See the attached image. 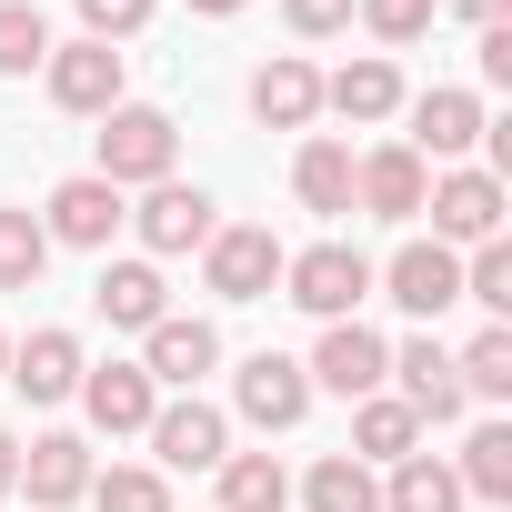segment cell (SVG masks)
I'll use <instances>...</instances> for the list:
<instances>
[{
    "label": "cell",
    "mask_w": 512,
    "mask_h": 512,
    "mask_svg": "<svg viewBox=\"0 0 512 512\" xmlns=\"http://www.w3.org/2000/svg\"><path fill=\"white\" fill-rule=\"evenodd\" d=\"M41 91H51L71 121H101V111H121V101H131V61H121L111 41H51Z\"/></svg>",
    "instance_id": "cell-4"
},
{
    "label": "cell",
    "mask_w": 512,
    "mask_h": 512,
    "mask_svg": "<svg viewBox=\"0 0 512 512\" xmlns=\"http://www.w3.org/2000/svg\"><path fill=\"white\" fill-rule=\"evenodd\" d=\"M282 262H292V251L272 241V221H221L201 241V292L211 302H272L282 292Z\"/></svg>",
    "instance_id": "cell-2"
},
{
    "label": "cell",
    "mask_w": 512,
    "mask_h": 512,
    "mask_svg": "<svg viewBox=\"0 0 512 512\" xmlns=\"http://www.w3.org/2000/svg\"><path fill=\"white\" fill-rule=\"evenodd\" d=\"M352 21H362V31L382 41V61H392V51H412V41L432 31V0H352Z\"/></svg>",
    "instance_id": "cell-33"
},
{
    "label": "cell",
    "mask_w": 512,
    "mask_h": 512,
    "mask_svg": "<svg viewBox=\"0 0 512 512\" xmlns=\"http://www.w3.org/2000/svg\"><path fill=\"white\" fill-rule=\"evenodd\" d=\"M81 502H91V512H171V482H161L151 462H111V472H91Z\"/></svg>",
    "instance_id": "cell-31"
},
{
    "label": "cell",
    "mask_w": 512,
    "mask_h": 512,
    "mask_svg": "<svg viewBox=\"0 0 512 512\" xmlns=\"http://www.w3.org/2000/svg\"><path fill=\"white\" fill-rule=\"evenodd\" d=\"M452 11H462V21H472V31H492V21H502V11H512V0H452Z\"/></svg>",
    "instance_id": "cell-38"
},
{
    "label": "cell",
    "mask_w": 512,
    "mask_h": 512,
    "mask_svg": "<svg viewBox=\"0 0 512 512\" xmlns=\"http://www.w3.org/2000/svg\"><path fill=\"white\" fill-rule=\"evenodd\" d=\"M91 312H101L111 332H151V322L171 312V282H161V262H101V282H91Z\"/></svg>",
    "instance_id": "cell-20"
},
{
    "label": "cell",
    "mask_w": 512,
    "mask_h": 512,
    "mask_svg": "<svg viewBox=\"0 0 512 512\" xmlns=\"http://www.w3.org/2000/svg\"><path fill=\"white\" fill-rule=\"evenodd\" d=\"M251 121H262V131H312L322 121V71L302 61V51H272L262 71H251Z\"/></svg>",
    "instance_id": "cell-16"
},
{
    "label": "cell",
    "mask_w": 512,
    "mask_h": 512,
    "mask_svg": "<svg viewBox=\"0 0 512 512\" xmlns=\"http://www.w3.org/2000/svg\"><path fill=\"white\" fill-rule=\"evenodd\" d=\"M402 111H412V141H402V151H422L432 171H452V161L492 131V121H482V91H422V101H402Z\"/></svg>",
    "instance_id": "cell-17"
},
{
    "label": "cell",
    "mask_w": 512,
    "mask_h": 512,
    "mask_svg": "<svg viewBox=\"0 0 512 512\" xmlns=\"http://www.w3.org/2000/svg\"><path fill=\"white\" fill-rule=\"evenodd\" d=\"M282 21L302 41H332V31H352V0H282Z\"/></svg>",
    "instance_id": "cell-35"
},
{
    "label": "cell",
    "mask_w": 512,
    "mask_h": 512,
    "mask_svg": "<svg viewBox=\"0 0 512 512\" xmlns=\"http://www.w3.org/2000/svg\"><path fill=\"white\" fill-rule=\"evenodd\" d=\"M312 392H342V402H362V392H382V372H392V342L352 312V322H322V342H312Z\"/></svg>",
    "instance_id": "cell-12"
},
{
    "label": "cell",
    "mask_w": 512,
    "mask_h": 512,
    "mask_svg": "<svg viewBox=\"0 0 512 512\" xmlns=\"http://www.w3.org/2000/svg\"><path fill=\"white\" fill-rule=\"evenodd\" d=\"M0 372H11V332H0Z\"/></svg>",
    "instance_id": "cell-40"
},
{
    "label": "cell",
    "mask_w": 512,
    "mask_h": 512,
    "mask_svg": "<svg viewBox=\"0 0 512 512\" xmlns=\"http://www.w3.org/2000/svg\"><path fill=\"white\" fill-rule=\"evenodd\" d=\"M181 11H201V21H231V11H251V0H181Z\"/></svg>",
    "instance_id": "cell-39"
},
{
    "label": "cell",
    "mask_w": 512,
    "mask_h": 512,
    "mask_svg": "<svg viewBox=\"0 0 512 512\" xmlns=\"http://www.w3.org/2000/svg\"><path fill=\"white\" fill-rule=\"evenodd\" d=\"M81 412H91V432H151V412H161V392H151V372L141 362H91L81 372V392H71Z\"/></svg>",
    "instance_id": "cell-18"
},
{
    "label": "cell",
    "mask_w": 512,
    "mask_h": 512,
    "mask_svg": "<svg viewBox=\"0 0 512 512\" xmlns=\"http://www.w3.org/2000/svg\"><path fill=\"white\" fill-rule=\"evenodd\" d=\"M0 502H21V432L0 422Z\"/></svg>",
    "instance_id": "cell-37"
},
{
    "label": "cell",
    "mask_w": 512,
    "mask_h": 512,
    "mask_svg": "<svg viewBox=\"0 0 512 512\" xmlns=\"http://www.w3.org/2000/svg\"><path fill=\"white\" fill-rule=\"evenodd\" d=\"M472 61H482V81H492V91H502V81H512V21H492V31H482V51H472Z\"/></svg>",
    "instance_id": "cell-36"
},
{
    "label": "cell",
    "mask_w": 512,
    "mask_h": 512,
    "mask_svg": "<svg viewBox=\"0 0 512 512\" xmlns=\"http://www.w3.org/2000/svg\"><path fill=\"white\" fill-rule=\"evenodd\" d=\"M211 472H221V502L211 512H292V472L272 452H221Z\"/></svg>",
    "instance_id": "cell-24"
},
{
    "label": "cell",
    "mask_w": 512,
    "mask_h": 512,
    "mask_svg": "<svg viewBox=\"0 0 512 512\" xmlns=\"http://www.w3.org/2000/svg\"><path fill=\"white\" fill-rule=\"evenodd\" d=\"M282 302L312 312V322H352V312L372 302V262H362L352 241H312V251L282 262Z\"/></svg>",
    "instance_id": "cell-3"
},
{
    "label": "cell",
    "mask_w": 512,
    "mask_h": 512,
    "mask_svg": "<svg viewBox=\"0 0 512 512\" xmlns=\"http://www.w3.org/2000/svg\"><path fill=\"white\" fill-rule=\"evenodd\" d=\"M452 482H462V502H512V422H472Z\"/></svg>",
    "instance_id": "cell-26"
},
{
    "label": "cell",
    "mask_w": 512,
    "mask_h": 512,
    "mask_svg": "<svg viewBox=\"0 0 512 512\" xmlns=\"http://www.w3.org/2000/svg\"><path fill=\"white\" fill-rule=\"evenodd\" d=\"M71 11H81V41H131V31H151V11H161V0H71Z\"/></svg>",
    "instance_id": "cell-34"
},
{
    "label": "cell",
    "mask_w": 512,
    "mask_h": 512,
    "mask_svg": "<svg viewBox=\"0 0 512 512\" xmlns=\"http://www.w3.org/2000/svg\"><path fill=\"white\" fill-rule=\"evenodd\" d=\"M302 512H382V472L352 462V452H322L302 472Z\"/></svg>",
    "instance_id": "cell-25"
},
{
    "label": "cell",
    "mask_w": 512,
    "mask_h": 512,
    "mask_svg": "<svg viewBox=\"0 0 512 512\" xmlns=\"http://www.w3.org/2000/svg\"><path fill=\"white\" fill-rule=\"evenodd\" d=\"M221 452H231V412H221V402L171 392V402L151 412V472H211Z\"/></svg>",
    "instance_id": "cell-10"
},
{
    "label": "cell",
    "mask_w": 512,
    "mask_h": 512,
    "mask_svg": "<svg viewBox=\"0 0 512 512\" xmlns=\"http://www.w3.org/2000/svg\"><path fill=\"white\" fill-rule=\"evenodd\" d=\"M131 221V191H111L101 171H71L51 201H41V231H51V251H101L111 262V231Z\"/></svg>",
    "instance_id": "cell-8"
},
{
    "label": "cell",
    "mask_w": 512,
    "mask_h": 512,
    "mask_svg": "<svg viewBox=\"0 0 512 512\" xmlns=\"http://www.w3.org/2000/svg\"><path fill=\"white\" fill-rule=\"evenodd\" d=\"M141 372H151V392H201V382L221 372V322L161 312V322L141 332Z\"/></svg>",
    "instance_id": "cell-9"
},
{
    "label": "cell",
    "mask_w": 512,
    "mask_h": 512,
    "mask_svg": "<svg viewBox=\"0 0 512 512\" xmlns=\"http://www.w3.org/2000/svg\"><path fill=\"white\" fill-rule=\"evenodd\" d=\"M382 392H392V402H412V422H462V412H472V402H462V372H452V352H442L432 332L392 342V372H382Z\"/></svg>",
    "instance_id": "cell-13"
},
{
    "label": "cell",
    "mask_w": 512,
    "mask_h": 512,
    "mask_svg": "<svg viewBox=\"0 0 512 512\" xmlns=\"http://www.w3.org/2000/svg\"><path fill=\"white\" fill-rule=\"evenodd\" d=\"M422 211H432V241H442V251L502 241V171H482V161H452V171H432Z\"/></svg>",
    "instance_id": "cell-5"
},
{
    "label": "cell",
    "mask_w": 512,
    "mask_h": 512,
    "mask_svg": "<svg viewBox=\"0 0 512 512\" xmlns=\"http://www.w3.org/2000/svg\"><path fill=\"white\" fill-rule=\"evenodd\" d=\"M452 372H462V402H512V322H482L452 352Z\"/></svg>",
    "instance_id": "cell-28"
},
{
    "label": "cell",
    "mask_w": 512,
    "mask_h": 512,
    "mask_svg": "<svg viewBox=\"0 0 512 512\" xmlns=\"http://www.w3.org/2000/svg\"><path fill=\"white\" fill-rule=\"evenodd\" d=\"M41 272H51V231H41V211L0 201V292H31Z\"/></svg>",
    "instance_id": "cell-29"
},
{
    "label": "cell",
    "mask_w": 512,
    "mask_h": 512,
    "mask_svg": "<svg viewBox=\"0 0 512 512\" xmlns=\"http://www.w3.org/2000/svg\"><path fill=\"white\" fill-rule=\"evenodd\" d=\"M412 452H422V422H412V402H392V392H362V402H352V462L392 472V462H412Z\"/></svg>",
    "instance_id": "cell-22"
},
{
    "label": "cell",
    "mask_w": 512,
    "mask_h": 512,
    "mask_svg": "<svg viewBox=\"0 0 512 512\" xmlns=\"http://www.w3.org/2000/svg\"><path fill=\"white\" fill-rule=\"evenodd\" d=\"M91 442L81 432H31L21 442V492H31V512H71L81 492H91Z\"/></svg>",
    "instance_id": "cell-15"
},
{
    "label": "cell",
    "mask_w": 512,
    "mask_h": 512,
    "mask_svg": "<svg viewBox=\"0 0 512 512\" xmlns=\"http://www.w3.org/2000/svg\"><path fill=\"white\" fill-rule=\"evenodd\" d=\"M292 201L322 211V221H342V211H352V141L302 131V151H292Z\"/></svg>",
    "instance_id": "cell-21"
},
{
    "label": "cell",
    "mask_w": 512,
    "mask_h": 512,
    "mask_svg": "<svg viewBox=\"0 0 512 512\" xmlns=\"http://www.w3.org/2000/svg\"><path fill=\"white\" fill-rule=\"evenodd\" d=\"M231 412H241L251 432H302V412H312V372H302L292 352H251V362L231 372Z\"/></svg>",
    "instance_id": "cell-11"
},
{
    "label": "cell",
    "mask_w": 512,
    "mask_h": 512,
    "mask_svg": "<svg viewBox=\"0 0 512 512\" xmlns=\"http://www.w3.org/2000/svg\"><path fill=\"white\" fill-rule=\"evenodd\" d=\"M91 171H101L111 191H151V181H171V171H181V121H171L161 101H121V111H101V151H91Z\"/></svg>",
    "instance_id": "cell-1"
},
{
    "label": "cell",
    "mask_w": 512,
    "mask_h": 512,
    "mask_svg": "<svg viewBox=\"0 0 512 512\" xmlns=\"http://www.w3.org/2000/svg\"><path fill=\"white\" fill-rule=\"evenodd\" d=\"M131 231H141V262H181V251H201L211 231H221V201L201 191V181H151L141 191V211H131Z\"/></svg>",
    "instance_id": "cell-6"
},
{
    "label": "cell",
    "mask_w": 512,
    "mask_h": 512,
    "mask_svg": "<svg viewBox=\"0 0 512 512\" xmlns=\"http://www.w3.org/2000/svg\"><path fill=\"white\" fill-rule=\"evenodd\" d=\"M0 512H11V502H0Z\"/></svg>",
    "instance_id": "cell-41"
},
{
    "label": "cell",
    "mask_w": 512,
    "mask_h": 512,
    "mask_svg": "<svg viewBox=\"0 0 512 512\" xmlns=\"http://www.w3.org/2000/svg\"><path fill=\"white\" fill-rule=\"evenodd\" d=\"M422 191H432V161L402 151V141L352 161V211H372V221H422Z\"/></svg>",
    "instance_id": "cell-14"
},
{
    "label": "cell",
    "mask_w": 512,
    "mask_h": 512,
    "mask_svg": "<svg viewBox=\"0 0 512 512\" xmlns=\"http://www.w3.org/2000/svg\"><path fill=\"white\" fill-rule=\"evenodd\" d=\"M372 292H382L392 312H412V322H442V312L462 302V251H442V241H402L392 262H372Z\"/></svg>",
    "instance_id": "cell-7"
},
{
    "label": "cell",
    "mask_w": 512,
    "mask_h": 512,
    "mask_svg": "<svg viewBox=\"0 0 512 512\" xmlns=\"http://www.w3.org/2000/svg\"><path fill=\"white\" fill-rule=\"evenodd\" d=\"M462 302H482L492 322H512V241H472V262H462Z\"/></svg>",
    "instance_id": "cell-32"
},
{
    "label": "cell",
    "mask_w": 512,
    "mask_h": 512,
    "mask_svg": "<svg viewBox=\"0 0 512 512\" xmlns=\"http://www.w3.org/2000/svg\"><path fill=\"white\" fill-rule=\"evenodd\" d=\"M382 512H462V482H452V462H442V452H412V462H392V472H382Z\"/></svg>",
    "instance_id": "cell-27"
},
{
    "label": "cell",
    "mask_w": 512,
    "mask_h": 512,
    "mask_svg": "<svg viewBox=\"0 0 512 512\" xmlns=\"http://www.w3.org/2000/svg\"><path fill=\"white\" fill-rule=\"evenodd\" d=\"M322 111H342V121H392V111H402V71H392L382 51H362V61H342V71L322 81Z\"/></svg>",
    "instance_id": "cell-23"
},
{
    "label": "cell",
    "mask_w": 512,
    "mask_h": 512,
    "mask_svg": "<svg viewBox=\"0 0 512 512\" xmlns=\"http://www.w3.org/2000/svg\"><path fill=\"white\" fill-rule=\"evenodd\" d=\"M81 372H91V352H81V332H61V322H41L31 342H11V372H0V382H21L31 402H71V392H81Z\"/></svg>",
    "instance_id": "cell-19"
},
{
    "label": "cell",
    "mask_w": 512,
    "mask_h": 512,
    "mask_svg": "<svg viewBox=\"0 0 512 512\" xmlns=\"http://www.w3.org/2000/svg\"><path fill=\"white\" fill-rule=\"evenodd\" d=\"M51 61V21H41V0H0V81H31Z\"/></svg>",
    "instance_id": "cell-30"
}]
</instances>
